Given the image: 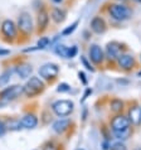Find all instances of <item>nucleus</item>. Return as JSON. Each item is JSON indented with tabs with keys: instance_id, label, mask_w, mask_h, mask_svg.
I'll return each mask as SVG.
<instances>
[{
	"instance_id": "obj_1",
	"label": "nucleus",
	"mask_w": 141,
	"mask_h": 150,
	"mask_svg": "<svg viewBox=\"0 0 141 150\" xmlns=\"http://www.w3.org/2000/svg\"><path fill=\"white\" fill-rule=\"evenodd\" d=\"M107 11H109L110 16L117 22H125V20L130 19L132 15L131 9L127 5L122 3H112L110 4L109 8H107Z\"/></svg>"
},
{
	"instance_id": "obj_2",
	"label": "nucleus",
	"mask_w": 141,
	"mask_h": 150,
	"mask_svg": "<svg viewBox=\"0 0 141 150\" xmlns=\"http://www.w3.org/2000/svg\"><path fill=\"white\" fill-rule=\"evenodd\" d=\"M0 32H1L3 39L8 43H13L18 38V27L16 24L10 19L3 20L1 25H0Z\"/></svg>"
},
{
	"instance_id": "obj_25",
	"label": "nucleus",
	"mask_w": 141,
	"mask_h": 150,
	"mask_svg": "<svg viewBox=\"0 0 141 150\" xmlns=\"http://www.w3.org/2000/svg\"><path fill=\"white\" fill-rule=\"evenodd\" d=\"M81 62H82V64L86 67V69H88V71H91V72H94V68H93V66L90 63V61L87 59V57H85V56H81Z\"/></svg>"
},
{
	"instance_id": "obj_31",
	"label": "nucleus",
	"mask_w": 141,
	"mask_h": 150,
	"mask_svg": "<svg viewBox=\"0 0 141 150\" xmlns=\"http://www.w3.org/2000/svg\"><path fill=\"white\" fill-rule=\"evenodd\" d=\"M78 77H80V81H82V83L86 86L87 85V78H86V74L83 72H78Z\"/></svg>"
},
{
	"instance_id": "obj_24",
	"label": "nucleus",
	"mask_w": 141,
	"mask_h": 150,
	"mask_svg": "<svg viewBox=\"0 0 141 150\" xmlns=\"http://www.w3.org/2000/svg\"><path fill=\"white\" fill-rule=\"evenodd\" d=\"M49 43H51L49 38H47V37H42V38L38 40V44H37V47H38L39 49H44L45 47H48Z\"/></svg>"
},
{
	"instance_id": "obj_26",
	"label": "nucleus",
	"mask_w": 141,
	"mask_h": 150,
	"mask_svg": "<svg viewBox=\"0 0 141 150\" xmlns=\"http://www.w3.org/2000/svg\"><path fill=\"white\" fill-rule=\"evenodd\" d=\"M77 53H78V47H77V45H72L70 48H68L67 57H66V58H73V57L77 56Z\"/></svg>"
},
{
	"instance_id": "obj_4",
	"label": "nucleus",
	"mask_w": 141,
	"mask_h": 150,
	"mask_svg": "<svg viewBox=\"0 0 141 150\" xmlns=\"http://www.w3.org/2000/svg\"><path fill=\"white\" fill-rule=\"evenodd\" d=\"M43 90H44V82L39 77H35V76L30 77L29 81L25 83V86H23V93L27 95L28 97L37 96Z\"/></svg>"
},
{
	"instance_id": "obj_35",
	"label": "nucleus",
	"mask_w": 141,
	"mask_h": 150,
	"mask_svg": "<svg viewBox=\"0 0 141 150\" xmlns=\"http://www.w3.org/2000/svg\"><path fill=\"white\" fill-rule=\"evenodd\" d=\"M52 1H53V3H56V4H59V3L63 1V0H52Z\"/></svg>"
},
{
	"instance_id": "obj_21",
	"label": "nucleus",
	"mask_w": 141,
	"mask_h": 150,
	"mask_svg": "<svg viewBox=\"0 0 141 150\" xmlns=\"http://www.w3.org/2000/svg\"><path fill=\"white\" fill-rule=\"evenodd\" d=\"M114 134L118 140H126L131 135V127L126 129V130H121V131H114Z\"/></svg>"
},
{
	"instance_id": "obj_37",
	"label": "nucleus",
	"mask_w": 141,
	"mask_h": 150,
	"mask_svg": "<svg viewBox=\"0 0 141 150\" xmlns=\"http://www.w3.org/2000/svg\"><path fill=\"white\" fill-rule=\"evenodd\" d=\"M118 3H123V1H126V0H117Z\"/></svg>"
},
{
	"instance_id": "obj_33",
	"label": "nucleus",
	"mask_w": 141,
	"mask_h": 150,
	"mask_svg": "<svg viewBox=\"0 0 141 150\" xmlns=\"http://www.w3.org/2000/svg\"><path fill=\"white\" fill-rule=\"evenodd\" d=\"M10 51H6V49H0V56H5V54H9Z\"/></svg>"
},
{
	"instance_id": "obj_20",
	"label": "nucleus",
	"mask_w": 141,
	"mask_h": 150,
	"mask_svg": "<svg viewBox=\"0 0 141 150\" xmlns=\"http://www.w3.org/2000/svg\"><path fill=\"white\" fill-rule=\"evenodd\" d=\"M78 24H80V20H76V22H73L72 24H70V25H68L66 29H63V30H62V35H63V37H68V35H70V34H72V33L77 29Z\"/></svg>"
},
{
	"instance_id": "obj_9",
	"label": "nucleus",
	"mask_w": 141,
	"mask_h": 150,
	"mask_svg": "<svg viewBox=\"0 0 141 150\" xmlns=\"http://www.w3.org/2000/svg\"><path fill=\"white\" fill-rule=\"evenodd\" d=\"M130 125H131V122L127 116L117 115V116H115L112 119V121H111V129H112V131H121V130L128 129Z\"/></svg>"
},
{
	"instance_id": "obj_12",
	"label": "nucleus",
	"mask_w": 141,
	"mask_h": 150,
	"mask_svg": "<svg viewBox=\"0 0 141 150\" xmlns=\"http://www.w3.org/2000/svg\"><path fill=\"white\" fill-rule=\"evenodd\" d=\"M22 93H23V86L14 85V86H10L4 90L3 92L0 93V97L3 100H14L16 97H19Z\"/></svg>"
},
{
	"instance_id": "obj_36",
	"label": "nucleus",
	"mask_w": 141,
	"mask_h": 150,
	"mask_svg": "<svg viewBox=\"0 0 141 150\" xmlns=\"http://www.w3.org/2000/svg\"><path fill=\"white\" fill-rule=\"evenodd\" d=\"M132 1H135V3H137V4H141V0H132Z\"/></svg>"
},
{
	"instance_id": "obj_32",
	"label": "nucleus",
	"mask_w": 141,
	"mask_h": 150,
	"mask_svg": "<svg viewBox=\"0 0 141 150\" xmlns=\"http://www.w3.org/2000/svg\"><path fill=\"white\" fill-rule=\"evenodd\" d=\"M6 132V125L3 121H0V136H3Z\"/></svg>"
},
{
	"instance_id": "obj_34",
	"label": "nucleus",
	"mask_w": 141,
	"mask_h": 150,
	"mask_svg": "<svg viewBox=\"0 0 141 150\" xmlns=\"http://www.w3.org/2000/svg\"><path fill=\"white\" fill-rule=\"evenodd\" d=\"M86 117H87V109H85V111H83V121L86 120Z\"/></svg>"
},
{
	"instance_id": "obj_6",
	"label": "nucleus",
	"mask_w": 141,
	"mask_h": 150,
	"mask_svg": "<svg viewBox=\"0 0 141 150\" xmlns=\"http://www.w3.org/2000/svg\"><path fill=\"white\" fill-rule=\"evenodd\" d=\"M49 20H51V15H49L47 8L44 5L40 6V9H38V11H37V32L43 33L47 30L49 25Z\"/></svg>"
},
{
	"instance_id": "obj_30",
	"label": "nucleus",
	"mask_w": 141,
	"mask_h": 150,
	"mask_svg": "<svg viewBox=\"0 0 141 150\" xmlns=\"http://www.w3.org/2000/svg\"><path fill=\"white\" fill-rule=\"evenodd\" d=\"M91 95H92V88H90V87H88V88H87L86 90V92H85V95H83V97H82V100H81V102H85L86 101V100L87 98H88L90 97V96Z\"/></svg>"
},
{
	"instance_id": "obj_13",
	"label": "nucleus",
	"mask_w": 141,
	"mask_h": 150,
	"mask_svg": "<svg viewBox=\"0 0 141 150\" xmlns=\"http://www.w3.org/2000/svg\"><path fill=\"white\" fill-rule=\"evenodd\" d=\"M117 63L120 66V68L123 69V71H130L135 67V58L132 57L131 54H127V53H122L121 56L118 57L117 59Z\"/></svg>"
},
{
	"instance_id": "obj_3",
	"label": "nucleus",
	"mask_w": 141,
	"mask_h": 150,
	"mask_svg": "<svg viewBox=\"0 0 141 150\" xmlns=\"http://www.w3.org/2000/svg\"><path fill=\"white\" fill-rule=\"evenodd\" d=\"M18 30L23 35H30L34 30V24H33V18L30 13L28 11H22L18 16V22H16Z\"/></svg>"
},
{
	"instance_id": "obj_29",
	"label": "nucleus",
	"mask_w": 141,
	"mask_h": 150,
	"mask_svg": "<svg viewBox=\"0 0 141 150\" xmlns=\"http://www.w3.org/2000/svg\"><path fill=\"white\" fill-rule=\"evenodd\" d=\"M69 90H70V86L68 85V83H61V85L58 86V88H57V91H58V92H61V93L68 92Z\"/></svg>"
},
{
	"instance_id": "obj_16",
	"label": "nucleus",
	"mask_w": 141,
	"mask_h": 150,
	"mask_svg": "<svg viewBox=\"0 0 141 150\" xmlns=\"http://www.w3.org/2000/svg\"><path fill=\"white\" fill-rule=\"evenodd\" d=\"M69 125H70L69 119H59L53 124V130H54L57 134H63L64 131L68 130Z\"/></svg>"
},
{
	"instance_id": "obj_22",
	"label": "nucleus",
	"mask_w": 141,
	"mask_h": 150,
	"mask_svg": "<svg viewBox=\"0 0 141 150\" xmlns=\"http://www.w3.org/2000/svg\"><path fill=\"white\" fill-rule=\"evenodd\" d=\"M11 74H13V71H11V69H6L5 72L0 76V86L6 85V83L9 82V80L11 78Z\"/></svg>"
},
{
	"instance_id": "obj_15",
	"label": "nucleus",
	"mask_w": 141,
	"mask_h": 150,
	"mask_svg": "<svg viewBox=\"0 0 141 150\" xmlns=\"http://www.w3.org/2000/svg\"><path fill=\"white\" fill-rule=\"evenodd\" d=\"M128 120H130L131 125L134 126H139L141 125V106L139 105H134L128 110Z\"/></svg>"
},
{
	"instance_id": "obj_7",
	"label": "nucleus",
	"mask_w": 141,
	"mask_h": 150,
	"mask_svg": "<svg viewBox=\"0 0 141 150\" xmlns=\"http://www.w3.org/2000/svg\"><path fill=\"white\" fill-rule=\"evenodd\" d=\"M122 44L120 42L112 40L110 43H107L106 45V51H105V57L109 61H117L118 57L122 54Z\"/></svg>"
},
{
	"instance_id": "obj_39",
	"label": "nucleus",
	"mask_w": 141,
	"mask_h": 150,
	"mask_svg": "<svg viewBox=\"0 0 141 150\" xmlns=\"http://www.w3.org/2000/svg\"><path fill=\"white\" fill-rule=\"evenodd\" d=\"M78 150H83V149H78Z\"/></svg>"
},
{
	"instance_id": "obj_28",
	"label": "nucleus",
	"mask_w": 141,
	"mask_h": 150,
	"mask_svg": "<svg viewBox=\"0 0 141 150\" xmlns=\"http://www.w3.org/2000/svg\"><path fill=\"white\" fill-rule=\"evenodd\" d=\"M110 150H127V148L123 143L118 141V143H115L112 146H110Z\"/></svg>"
},
{
	"instance_id": "obj_40",
	"label": "nucleus",
	"mask_w": 141,
	"mask_h": 150,
	"mask_svg": "<svg viewBox=\"0 0 141 150\" xmlns=\"http://www.w3.org/2000/svg\"><path fill=\"white\" fill-rule=\"evenodd\" d=\"M140 61H141V56H140Z\"/></svg>"
},
{
	"instance_id": "obj_11",
	"label": "nucleus",
	"mask_w": 141,
	"mask_h": 150,
	"mask_svg": "<svg viewBox=\"0 0 141 150\" xmlns=\"http://www.w3.org/2000/svg\"><path fill=\"white\" fill-rule=\"evenodd\" d=\"M90 25H91V30L96 33V34H103L107 30V24L105 22V19L99 15L93 16Z\"/></svg>"
},
{
	"instance_id": "obj_27",
	"label": "nucleus",
	"mask_w": 141,
	"mask_h": 150,
	"mask_svg": "<svg viewBox=\"0 0 141 150\" xmlns=\"http://www.w3.org/2000/svg\"><path fill=\"white\" fill-rule=\"evenodd\" d=\"M43 150H59V148L54 141H48L43 145Z\"/></svg>"
},
{
	"instance_id": "obj_18",
	"label": "nucleus",
	"mask_w": 141,
	"mask_h": 150,
	"mask_svg": "<svg viewBox=\"0 0 141 150\" xmlns=\"http://www.w3.org/2000/svg\"><path fill=\"white\" fill-rule=\"evenodd\" d=\"M15 71H16V73H18V76L20 78L25 80V78H28L29 76H30L33 68H32V66L29 63H20L18 67L15 68Z\"/></svg>"
},
{
	"instance_id": "obj_23",
	"label": "nucleus",
	"mask_w": 141,
	"mask_h": 150,
	"mask_svg": "<svg viewBox=\"0 0 141 150\" xmlns=\"http://www.w3.org/2000/svg\"><path fill=\"white\" fill-rule=\"evenodd\" d=\"M67 51H68V47H66L64 44H58L57 47H54L56 54H58L59 57H63V58L67 57Z\"/></svg>"
},
{
	"instance_id": "obj_8",
	"label": "nucleus",
	"mask_w": 141,
	"mask_h": 150,
	"mask_svg": "<svg viewBox=\"0 0 141 150\" xmlns=\"http://www.w3.org/2000/svg\"><path fill=\"white\" fill-rule=\"evenodd\" d=\"M59 73V67L56 63H45L39 68V76L47 81L54 80Z\"/></svg>"
},
{
	"instance_id": "obj_5",
	"label": "nucleus",
	"mask_w": 141,
	"mask_h": 150,
	"mask_svg": "<svg viewBox=\"0 0 141 150\" xmlns=\"http://www.w3.org/2000/svg\"><path fill=\"white\" fill-rule=\"evenodd\" d=\"M74 103L69 100H59V101H56L52 105V110L54 111V114L61 116V117H66V116L70 115V112L73 111Z\"/></svg>"
},
{
	"instance_id": "obj_17",
	"label": "nucleus",
	"mask_w": 141,
	"mask_h": 150,
	"mask_svg": "<svg viewBox=\"0 0 141 150\" xmlns=\"http://www.w3.org/2000/svg\"><path fill=\"white\" fill-rule=\"evenodd\" d=\"M37 124H38V119H37V116L33 115V114H28V115L24 116L22 120H20V125H22L23 127H25V129L35 127Z\"/></svg>"
},
{
	"instance_id": "obj_14",
	"label": "nucleus",
	"mask_w": 141,
	"mask_h": 150,
	"mask_svg": "<svg viewBox=\"0 0 141 150\" xmlns=\"http://www.w3.org/2000/svg\"><path fill=\"white\" fill-rule=\"evenodd\" d=\"M51 19L56 24H61L63 23L66 18H67V11H66L63 8H59V6H53L51 9Z\"/></svg>"
},
{
	"instance_id": "obj_10",
	"label": "nucleus",
	"mask_w": 141,
	"mask_h": 150,
	"mask_svg": "<svg viewBox=\"0 0 141 150\" xmlns=\"http://www.w3.org/2000/svg\"><path fill=\"white\" fill-rule=\"evenodd\" d=\"M90 53V59L93 62L94 64H101L105 61V52L102 51V48L98 44H92L88 49Z\"/></svg>"
},
{
	"instance_id": "obj_38",
	"label": "nucleus",
	"mask_w": 141,
	"mask_h": 150,
	"mask_svg": "<svg viewBox=\"0 0 141 150\" xmlns=\"http://www.w3.org/2000/svg\"><path fill=\"white\" fill-rule=\"evenodd\" d=\"M139 76H141V72H139Z\"/></svg>"
},
{
	"instance_id": "obj_19",
	"label": "nucleus",
	"mask_w": 141,
	"mask_h": 150,
	"mask_svg": "<svg viewBox=\"0 0 141 150\" xmlns=\"http://www.w3.org/2000/svg\"><path fill=\"white\" fill-rule=\"evenodd\" d=\"M110 107H111V111H112V112H115V114H118V112H121L122 109H123V102L121 101V100H118V98H115V100L111 101Z\"/></svg>"
}]
</instances>
